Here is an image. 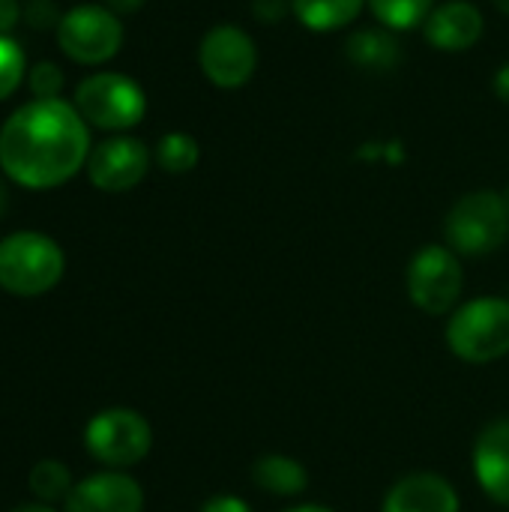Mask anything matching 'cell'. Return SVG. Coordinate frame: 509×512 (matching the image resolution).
Returning a JSON list of instances; mask_svg holds the SVG:
<instances>
[{"instance_id":"f546056e","label":"cell","mask_w":509,"mask_h":512,"mask_svg":"<svg viewBox=\"0 0 509 512\" xmlns=\"http://www.w3.org/2000/svg\"><path fill=\"white\" fill-rule=\"evenodd\" d=\"M285 512H333L330 507H321V504H303V507H294V510Z\"/></svg>"},{"instance_id":"4dcf8cb0","label":"cell","mask_w":509,"mask_h":512,"mask_svg":"<svg viewBox=\"0 0 509 512\" xmlns=\"http://www.w3.org/2000/svg\"><path fill=\"white\" fill-rule=\"evenodd\" d=\"M492 3H495L504 15H509V0H492Z\"/></svg>"},{"instance_id":"277c9868","label":"cell","mask_w":509,"mask_h":512,"mask_svg":"<svg viewBox=\"0 0 509 512\" xmlns=\"http://www.w3.org/2000/svg\"><path fill=\"white\" fill-rule=\"evenodd\" d=\"M447 246L456 255H492L509 237V213L504 195L480 189L459 198L444 222Z\"/></svg>"},{"instance_id":"ac0fdd59","label":"cell","mask_w":509,"mask_h":512,"mask_svg":"<svg viewBox=\"0 0 509 512\" xmlns=\"http://www.w3.org/2000/svg\"><path fill=\"white\" fill-rule=\"evenodd\" d=\"M369 6L387 30H411L426 24L435 0H369Z\"/></svg>"},{"instance_id":"52a82bcc","label":"cell","mask_w":509,"mask_h":512,"mask_svg":"<svg viewBox=\"0 0 509 512\" xmlns=\"http://www.w3.org/2000/svg\"><path fill=\"white\" fill-rule=\"evenodd\" d=\"M60 51L84 66H99L111 60L123 45V24L108 6H75L57 24Z\"/></svg>"},{"instance_id":"9a60e30c","label":"cell","mask_w":509,"mask_h":512,"mask_svg":"<svg viewBox=\"0 0 509 512\" xmlns=\"http://www.w3.org/2000/svg\"><path fill=\"white\" fill-rule=\"evenodd\" d=\"M345 54L357 69H366V72H390L402 60L399 39L390 30H378V27L357 30L345 42Z\"/></svg>"},{"instance_id":"d6986e66","label":"cell","mask_w":509,"mask_h":512,"mask_svg":"<svg viewBox=\"0 0 509 512\" xmlns=\"http://www.w3.org/2000/svg\"><path fill=\"white\" fill-rule=\"evenodd\" d=\"M198 159H201V147L186 132H168L156 144V162L168 174H186L198 165Z\"/></svg>"},{"instance_id":"7402d4cb","label":"cell","mask_w":509,"mask_h":512,"mask_svg":"<svg viewBox=\"0 0 509 512\" xmlns=\"http://www.w3.org/2000/svg\"><path fill=\"white\" fill-rule=\"evenodd\" d=\"M27 84H30V93L36 99H57V93L63 90V72L57 63L51 60H42L30 69L27 75Z\"/></svg>"},{"instance_id":"30bf717a","label":"cell","mask_w":509,"mask_h":512,"mask_svg":"<svg viewBox=\"0 0 509 512\" xmlns=\"http://www.w3.org/2000/svg\"><path fill=\"white\" fill-rule=\"evenodd\" d=\"M150 168V153L138 138L114 135L96 144L87 156V177L102 192L135 189Z\"/></svg>"},{"instance_id":"484cf974","label":"cell","mask_w":509,"mask_h":512,"mask_svg":"<svg viewBox=\"0 0 509 512\" xmlns=\"http://www.w3.org/2000/svg\"><path fill=\"white\" fill-rule=\"evenodd\" d=\"M18 15H21V9L15 0H0V36H6L15 27Z\"/></svg>"},{"instance_id":"cb8c5ba5","label":"cell","mask_w":509,"mask_h":512,"mask_svg":"<svg viewBox=\"0 0 509 512\" xmlns=\"http://www.w3.org/2000/svg\"><path fill=\"white\" fill-rule=\"evenodd\" d=\"M291 12V0H252V15L264 24H279Z\"/></svg>"},{"instance_id":"83f0119b","label":"cell","mask_w":509,"mask_h":512,"mask_svg":"<svg viewBox=\"0 0 509 512\" xmlns=\"http://www.w3.org/2000/svg\"><path fill=\"white\" fill-rule=\"evenodd\" d=\"M105 6L114 15H129V12H138L144 6V0H105Z\"/></svg>"},{"instance_id":"3957f363","label":"cell","mask_w":509,"mask_h":512,"mask_svg":"<svg viewBox=\"0 0 509 512\" xmlns=\"http://www.w3.org/2000/svg\"><path fill=\"white\" fill-rule=\"evenodd\" d=\"M447 345L465 363H495L509 354V300L477 297L447 324Z\"/></svg>"},{"instance_id":"2e32d148","label":"cell","mask_w":509,"mask_h":512,"mask_svg":"<svg viewBox=\"0 0 509 512\" xmlns=\"http://www.w3.org/2000/svg\"><path fill=\"white\" fill-rule=\"evenodd\" d=\"M252 483L267 492V495H279V498H294V495H303L306 486H309V471L291 459V456H279V453H270V456H261L255 465H252Z\"/></svg>"},{"instance_id":"44dd1931","label":"cell","mask_w":509,"mask_h":512,"mask_svg":"<svg viewBox=\"0 0 509 512\" xmlns=\"http://www.w3.org/2000/svg\"><path fill=\"white\" fill-rule=\"evenodd\" d=\"M24 78V51L15 39L0 36V102L15 93Z\"/></svg>"},{"instance_id":"603a6c76","label":"cell","mask_w":509,"mask_h":512,"mask_svg":"<svg viewBox=\"0 0 509 512\" xmlns=\"http://www.w3.org/2000/svg\"><path fill=\"white\" fill-rule=\"evenodd\" d=\"M24 18L33 30H48V27H57L63 15L51 0H30L24 9Z\"/></svg>"},{"instance_id":"1f68e13d","label":"cell","mask_w":509,"mask_h":512,"mask_svg":"<svg viewBox=\"0 0 509 512\" xmlns=\"http://www.w3.org/2000/svg\"><path fill=\"white\" fill-rule=\"evenodd\" d=\"M3 207H6V189H3V183H0V216H3Z\"/></svg>"},{"instance_id":"8992f818","label":"cell","mask_w":509,"mask_h":512,"mask_svg":"<svg viewBox=\"0 0 509 512\" xmlns=\"http://www.w3.org/2000/svg\"><path fill=\"white\" fill-rule=\"evenodd\" d=\"M87 453L108 468H132L153 447L150 423L132 408L99 411L84 429Z\"/></svg>"},{"instance_id":"ba28073f","label":"cell","mask_w":509,"mask_h":512,"mask_svg":"<svg viewBox=\"0 0 509 512\" xmlns=\"http://www.w3.org/2000/svg\"><path fill=\"white\" fill-rule=\"evenodd\" d=\"M465 288L459 255L450 246H423L408 264V297L426 315H447Z\"/></svg>"},{"instance_id":"9c48e42d","label":"cell","mask_w":509,"mask_h":512,"mask_svg":"<svg viewBox=\"0 0 509 512\" xmlns=\"http://www.w3.org/2000/svg\"><path fill=\"white\" fill-rule=\"evenodd\" d=\"M198 66L210 84L222 90L243 87L258 69V48L243 27L216 24L198 45Z\"/></svg>"},{"instance_id":"d4e9b609","label":"cell","mask_w":509,"mask_h":512,"mask_svg":"<svg viewBox=\"0 0 509 512\" xmlns=\"http://www.w3.org/2000/svg\"><path fill=\"white\" fill-rule=\"evenodd\" d=\"M198 512H252V507L243 498H237V495H216Z\"/></svg>"},{"instance_id":"e0dca14e","label":"cell","mask_w":509,"mask_h":512,"mask_svg":"<svg viewBox=\"0 0 509 512\" xmlns=\"http://www.w3.org/2000/svg\"><path fill=\"white\" fill-rule=\"evenodd\" d=\"M366 0H291L294 18L315 33H333L357 21Z\"/></svg>"},{"instance_id":"f1b7e54d","label":"cell","mask_w":509,"mask_h":512,"mask_svg":"<svg viewBox=\"0 0 509 512\" xmlns=\"http://www.w3.org/2000/svg\"><path fill=\"white\" fill-rule=\"evenodd\" d=\"M12 512H54L48 504H24V507H15Z\"/></svg>"},{"instance_id":"6da1fadb","label":"cell","mask_w":509,"mask_h":512,"mask_svg":"<svg viewBox=\"0 0 509 512\" xmlns=\"http://www.w3.org/2000/svg\"><path fill=\"white\" fill-rule=\"evenodd\" d=\"M87 156V123L63 99H33L0 129V165L24 189H54L72 180Z\"/></svg>"},{"instance_id":"d6a6232c","label":"cell","mask_w":509,"mask_h":512,"mask_svg":"<svg viewBox=\"0 0 509 512\" xmlns=\"http://www.w3.org/2000/svg\"><path fill=\"white\" fill-rule=\"evenodd\" d=\"M501 195H504V204H507V213H509V186L501 192Z\"/></svg>"},{"instance_id":"7a4b0ae2","label":"cell","mask_w":509,"mask_h":512,"mask_svg":"<svg viewBox=\"0 0 509 512\" xmlns=\"http://www.w3.org/2000/svg\"><path fill=\"white\" fill-rule=\"evenodd\" d=\"M66 270L63 249L36 231H18L0 240V288L15 297L51 291Z\"/></svg>"},{"instance_id":"7c38bea8","label":"cell","mask_w":509,"mask_h":512,"mask_svg":"<svg viewBox=\"0 0 509 512\" xmlns=\"http://www.w3.org/2000/svg\"><path fill=\"white\" fill-rule=\"evenodd\" d=\"M474 477L495 504L509 507V417L492 420L477 435Z\"/></svg>"},{"instance_id":"8fae6325","label":"cell","mask_w":509,"mask_h":512,"mask_svg":"<svg viewBox=\"0 0 509 512\" xmlns=\"http://www.w3.org/2000/svg\"><path fill=\"white\" fill-rule=\"evenodd\" d=\"M144 510V492L141 486L120 474L105 471L81 480L72 486L66 498V512H141Z\"/></svg>"},{"instance_id":"5bb4252c","label":"cell","mask_w":509,"mask_h":512,"mask_svg":"<svg viewBox=\"0 0 509 512\" xmlns=\"http://www.w3.org/2000/svg\"><path fill=\"white\" fill-rule=\"evenodd\" d=\"M384 512H462V504L444 477L411 474L387 492Z\"/></svg>"},{"instance_id":"ffe728a7","label":"cell","mask_w":509,"mask_h":512,"mask_svg":"<svg viewBox=\"0 0 509 512\" xmlns=\"http://www.w3.org/2000/svg\"><path fill=\"white\" fill-rule=\"evenodd\" d=\"M30 492L45 501V504H54V501H66L69 492H72V474L66 465L54 462V459H42L33 465L30 471Z\"/></svg>"},{"instance_id":"4316f807","label":"cell","mask_w":509,"mask_h":512,"mask_svg":"<svg viewBox=\"0 0 509 512\" xmlns=\"http://www.w3.org/2000/svg\"><path fill=\"white\" fill-rule=\"evenodd\" d=\"M495 93H498L501 102H507L509 105V63H504V66L495 72Z\"/></svg>"},{"instance_id":"5b68a950","label":"cell","mask_w":509,"mask_h":512,"mask_svg":"<svg viewBox=\"0 0 509 512\" xmlns=\"http://www.w3.org/2000/svg\"><path fill=\"white\" fill-rule=\"evenodd\" d=\"M75 111L84 117V123L105 129V132H123L141 123L147 111V96L138 81L120 72H96L87 75L75 90Z\"/></svg>"},{"instance_id":"4fadbf2b","label":"cell","mask_w":509,"mask_h":512,"mask_svg":"<svg viewBox=\"0 0 509 512\" xmlns=\"http://www.w3.org/2000/svg\"><path fill=\"white\" fill-rule=\"evenodd\" d=\"M483 30V12L468 0H450L435 6L423 24L429 45L438 51H468L480 42Z\"/></svg>"}]
</instances>
